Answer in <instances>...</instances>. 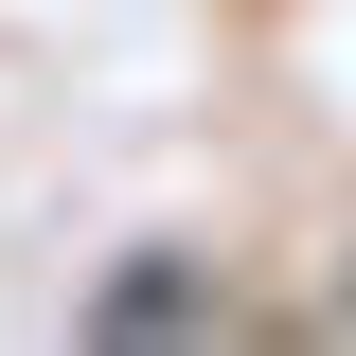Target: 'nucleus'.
<instances>
[{
  "instance_id": "nucleus-1",
  "label": "nucleus",
  "mask_w": 356,
  "mask_h": 356,
  "mask_svg": "<svg viewBox=\"0 0 356 356\" xmlns=\"http://www.w3.org/2000/svg\"><path fill=\"white\" fill-rule=\"evenodd\" d=\"M107 321H232V285H196V267H125Z\"/></svg>"
},
{
  "instance_id": "nucleus-2",
  "label": "nucleus",
  "mask_w": 356,
  "mask_h": 356,
  "mask_svg": "<svg viewBox=\"0 0 356 356\" xmlns=\"http://www.w3.org/2000/svg\"><path fill=\"white\" fill-rule=\"evenodd\" d=\"M321 321H339V339H356V267H339V285H321Z\"/></svg>"
}]
</instances>
